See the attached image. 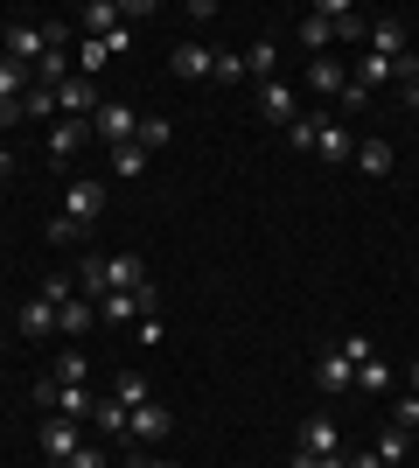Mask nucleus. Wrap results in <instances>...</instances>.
<instances>
[{
  "mask_svg": "<svg viewBox=\"0 0 419 468\" xmlns=\"http://www.w3.org/2000/svg\"><path fill=\"white\" fill-rule=\"evenodd\" d=\"M300 454H342L336 420H308V427H300Z\"/></svg>",
  "mask_w": 419,
  "mask_h": 468,
  "instance_id": "nucleus-16",
  "label": "nucleus"
},
{
  "mask_svg": "<svg viewBox=\"0 0 419 468\" xmlns=\"http://www.w3.org/2000/svg\"><path fill=\"white\" fill-rule=\"evenodd\" d=\"M84 448V420H63V412H57V420H42V454H49V462H70V454H78Z\"/></svg>",
  "mask_w": 419,
  "mask_h": 468,
  "instance_id": "nucleus-2",
  "label": "nucleus"
},
{
  "mask_svg": "<svg viewBox=\"0 0 419 468\" xmlns=\"http://www.w3.org/2000/svg\"><path fill=\"white\" fill-rule=\"evenodd\" d=\"M405 448H413V433L384 427V433H378V448H371V454H357L350 468H405Z\"/></svg>",
  "mask_w": 419,
  "mask_h": 468,
  "instance_id": "nucleus-4",
  "label": "nucleus"
},
{
  "mask_svg": "<svg viewBox=\"0 0 419 468\" xmlns=\"http://www.w3.org/2000/svg\"><path fill=\"white\" fill-rule=\"evenodd\" d=\"M140 468H175V462H140Z\"/></svg>",
  "mask_w": 419,
  "mask_h": 468,
  "instance_id": "nucleus-44",
  "label": "nucleus"
},
{
  "mask_svg": "<svg viewBox=\"0 0 419 468\" xmlns=\"http://www.w3.org/2000/svg\"><path fill=\"white\" fill-rule=\"evenodd\" d=\"M21 119H28V112H21V98H0V126H21Z\"/></svg>",
  "mask_w": 419,
  "mask_h": 468,
  "instance_id": "nucleus-40",
  "label": "nucleus"
},
{
  "mask_svg": "<svg viewBox=\"0 0 419 468\" xmlns=\"http://www.w3.org/2000/svg\"><path fill=\"white\" fill-rule=\"evenodd\" d=\"M28 84H36V70L15 57H0V98H28Z\"/></svg>",
  "mask_w": 419,
  "mask_h": 468,
  "instance_id": "nucleus-24",
  "label": "nucleus"
},
{
  "mask_svg": "<svg viewBox=\"0 0 419 468\" xmlns=\"http://www.w3.org/2000/svg\"><path fill=\"white\" fill-rule=\"evenodd\" d=\"M133 140H140V147H147V154H161V147L175 140V126H168V119L154 112V119H140V133H133Z\"/></svg>",
  "mask_w": 419,
  "mask_h": 468,
  "instance_id": "nucleus-26",
  "label": "nucleus"
},
{
  "mask_svg": "<svg viewBox=\"0 0 419 468\" xmlns=\"http://www.w3.org/2000/svg\"><path fill=\"white\" fill-rule=\"evenodd\" d=\"M15 176V147H0V182Z\"/></svg>",
  "mask_w": 419,
  "mask_h": 468,
  "instance_id": "nucleus-41",
  "label": "nucleus"
},
{
  "mask_svg": "<svg viewBox=\"0 0 419 468\" xmlns=\"http://www.w3.org/2000/svg\"><path fill=\"white\" fill-rule=\"evenodd\" d=\"M245 70H259V78L273 84V70H279V49H273V42H252V49H245Z\"/></svg>",
  "mask_w": 419,
  "mask_h": 468,
  "instance_id": "nucleus-30",
  "label": "nucleus"
},
{
  "mask_svg": "<svg viewBox=\"0 0 419 468\" xmlns=\"http://www.w3.org/2000/svg\"><path fill=\"white\" fill-rule=\"evenodd\" d=\"M99 63H105V42H99V36H84V49H78V70H84V78H91Z\"/></svg>",
  "mask_w": 419,
  "mask_h": 468,
  "instance_id": "nucleus-38",
  "label": "nucleus"
},
{
  "mask_svg": "<svg viewBox=\"0 0 419 468\" xmlns=\"http://www.w3.org/2000/svg\"><path fill=\"white\" fill-rule=\"evenodd\" d=\"M392 161H399V154H392V140H357V168H363V176H392Z\"/></svg>",
  "mask_w": 419,
  "mask_h": 468,
  "instance_id": "nucleus-20",
  "label": "nucleus"
},
{
  "mask_svg": "<svg viewBox=\"0 0 419 468\" xmlns=\"http://www.w3.org/2000/svg\"><path fill=\"white\" fill-rule=\"evenodd\" d=\"M287 468H350V454H300L294 448V462H287Z\"/></svg>",
  "mask_w": 419,
  "mask_h": 468,
  "instance_id": "nucleus-36",
  "label": "nucleus"
},
{
  "mask_svg": "<svg viewBox=\"0 0 419 468\" xmlns=\"http://www.w3.org/2000/svg\"><path fill=\"white\" fill-rule=\"evenodd\" d=\"M78 287L99 301V293H105V259H84V266H78Z\"/></svg>",
  "mask_w": 419,
  "mask_h": 468,
  "instance_id": "nucleus-33",
  "label": "nucleus"
},
{
  "mask_svg": "<svg viewBox=\"0 0 419 468\" xmlns=\"http://www.w3.org/2000/svg\"><path fill=\"white\" fill-rule=\"evenodd\" d=\"M84 133H91L84 119H57V126H49V161H70L84 147Z\"/></svg>",
  "mask_w": 419,
  "mask_h": 468,
  "instance_id": "nucleus-14",
  "label": "nucleus"
},
{
  "mask_svg": "<svg viewBox=\"0 0 419 468\" xmlns=\"http://www.w3.org/2000/svg\"><path fill=\"white\" fill-rule=\"evenodd\" d=\"M112 399H120L126 412H140V406H154V391H147V378H140V371H120V378H112Z\"/></svg>",
  "mask_w": 419,
  "mask_h": 468,
  "instance_id": "nucleus-18",
  "label": "nucleus"
},
{
  "mask_svg": "<svg viewBox=\"0 0 419 468\" xmlns=\"http://www.w3.org/2000/svg\"><path fill=\"white\" fill-rule=\"evenodd\" d=\"M371 57H384V63L413 57V36H405V21H371Z\"/></svg>",
  "mask_w": 419,
  "mask_h": 468,
  "instance_id": "nucleus-6",
  "label": "nucleus"
},
{
  "mask_svg": "<svg viewBox=\"0 0 419 468\" xmlns=\"http://www.w3.org/2000/svg\"><path fill=\"white\" fill-rule=\"evenodd\" d=\"M63 78H70V49H49V57L36 63V84H49V91H57Z\"/></svg>",
  "mask_w": 419,
  "mask_h": 468,
  "instance_id": "nucleus-28",
  "label": "nucleus"
},
{
  "mask_svg": "<svg viewBox=\"0 0 419 468\" xmlns=\"http://www.w3.org/2000/svg\"><path fill=\"white\" fill-rule=\"evenodd\" d=\"M140 168H147V147H140V140L112 147V176H140Z\"/></svg>",
  "mask_w": 419,
  "mask_h": 468,
  "instance_id": "nucleus-31",
  "label": "nucleus"
},
{
  "mask_svg": "<svg viewBox=\"0 0 419 468\" xmlns=\"http://www.w3.org/2000/svg\"><path fill=\"white\" fill-rule=\"evenodd\" d=\"M210 78H217V84H238L245 78V57H238V49H224V57L210 63Z\"/></svg>",
  "mask_w": 419,
  "mask_h": 468,
  "instance_id": "nucleus-32",
  "label": "nucleus"
},
{
  "mask_svg": "<svg viewBox=\"0 0 419 468\" xmlns=\"http://www.w3.org/2000/svg\"><path fill=\"white\" fill-rule=\"evenodd\" d=\"M15 329H21V335H49V329H57V301H49V293H36V301H21Z\"/></svg>",
  "mask_w": 419,
  "mask_h": 468,
  "instance_id": "nucleus-12",
  "label": "nucleus"
},
{
  "mask_svg": "<svg viewBox=\"0 0 419 468\" xmlns=\"http://www.w3.org/2000/svg\"><path fill=\"white\" fill-rule=\"evenodd\" d=\"M91 420H99V441H126V427H133V412H126L112 391H105L99 406H91Z\"/></svg>",
  "mask_w": 419,
  "mask_h": 468,
  "instance_id": "nucleus-13",
  "label": "nucleus"
},
{
  "mask_svg": "<svg viewBox=\"0 0 419 468\" xmlns=\"http://www.w3.org/2000/svg\"><path fill=\"white\" fill-rule=\"evenodd\" d=\"M133 335H140V343H161L168 329H161V314H140V322H133Z\"/></svg>",
  "mask_w": 419,
  "mask_h": 468,
  "instance_id": "nucleus-39",
  "label": "nucleus"
},
{
  "mask_svg": "<svg viewBox=\"0 0 419 468\" xmlns=\"http://www.w3.org/2000/svg\"><path fill=\"white\" fill-rule=\"evenodd\" d=\"M315 385L321 391H350V385H357V364H350L342 350H321L315 356Z\"/></svg>",
  "mask_w": 419,
  "mask_h": 468,
  "instance_id": "nucleus-10",
  "label": "nucleus"
},
{
  "mask_svg": "<svg viewBox=\"0 0 419 468\" xmlns=\"http://www.w3.org/2000/svg\"><path fill=\"white\" fill-rule=\"evenodd\" d=\"M120 15H126L120 0H91L78 21H84V36H112V28H120Z\"/></svg>",
  "mask_w": 419,
  "mask_h": 468,
  "instance_id": "nucleus-19",
  "label": "nucleus"
},
{
  "mask_svg": "<svg viewBox=\"0 0 419 468\" xmlns=\"http://www.w3.org/2000/svg\"><path fill=\"white\" fill-rule=\"evenodd\" d=\"M336 350H342V356H350V364H371V356H378V350H371V335H342Z\"/></svg>",
  "mask_w": 419,
  "mask_h": 468,
  "instance_id": "nucleus-37",
  "label": "nucleus"
},
{
  "mask_svg": "<svg viewBox=\"0 0 419 468\" xmlns=\"http://www.w3.org/2000/svg\"><path fill=\"white\" fill-rule=\"evenodd\" d=\"M91 322H99V308H91V301H57V329H63V335H84Z\"/></svg>",
  "mask_w": 419,
  "mask_h": 468,
  "instance_id": "nucleus-21",
  "label": "nucleus"
},
{
  "mask_svg": "<svg viewBox=\"0 0 419 468\" xmlns=\"http://www.w3.org/2000/svg\"><path fill=\"white\" fill-rule=\"evenodd\" d=\"M405 105H413V112H419V78H405Z\"/></svg>",
  "mask_w": 419,
  "mask_h": 468,
  "instance_id": "nucleus-42",
  "label": "nucleus"
},
{
  "mask_svg": "<svg viewBox=\"0 0 419 468\" xmlns=\"http://www.w3.org/2000/svg\"><path fill=\"white\" fill-rule=\"evenodd\" d=\"M342 84H350V70H342L336 57H315V63H308V91H315V98H342Z\"/></svg>",
  "mask_w": 419,
  "mask_h": 468,
  "instance_id": "nucleus-11",
  "label": "nucleus"
},
{
  "mask_svg": "<svg viewBox=\"0 0 419 468\" xmlns=\"http://www.w3.org/2000/svg\"><path fill=\"white\" fill-rule=\"evenodd\" d=\"M21 112H28V119H49V126H57V119H63V105H57V91H49V84H28Z\"/></svg>",
  "mask_w": 419,
  "mask_h": 468,
  "instance_id": "nucleus-23",
  "label": "nucleus"
},
{
  "mask_svg": "<svg viewBox=\"0 0 419 468\" xmlns=\"http://www.w3.org/2000/svg\"><path fill=\"white\" fill-rule=\"evenodd\" d=\"M36 406H42V412H63V420H84V412L99 406V391H91V385H63V378L42 371V378H36Z\"/></svg>",
  "mask_w": 419,
  "mask_h": 468,
  "instance_id": "nucleus-1",
  "label": "nucleus"
},
{
  "mask_svg": "<svg viewBox=\"0 0 419 468\" xmlns=\"http://www.w3.org/2000/svg\"><path fill=\"white\" fill-rule=\"evenodd\" d=\"M57 105H63V119H91V112H99L91 78H63V84H57Z\"/></svg>",
  "mask_w": 419,
  "mask_h": 468,
  "instance_id": "nucleus-9",
  "label": "nucleus"
},
{
  "mask_svg": "<svg viewBox=\"0 0 419 468\" xmlns=\"http://www.w3.org/2000/svg\"><path fill=\"white\" fill-rule=\"evenodd\" d=\"M91 133H99L105 147H126V140L140 133V112L133 105H99V112H91Z\"/></svg>",
  "mask_w": 419,
  "mask_h": 468,
  "instance_id": "nucleus-3",
  "label": "nucleus"
},
{
  "mask_svg": "<svg viewBox=\"0 0 419 468\" xmlns=\"http://www.w3.org/2000/svg\"><path fill=\"white\" fill-rule=\"evenodd\" d=\"M357 385H363V391H392V371L371 356V364H357Z\"/></svg>",
  "mask_w": 419,
  "mask_h": 468,
  "instance_id": "nucleus-34",
  "label": "nucleus"
},
{
  "mask_svg": "<svg viewBox=\"0 0 419 468\" xmlns=\"http://www.w3.org/2000/svg\"><path fill=\"white\" fill-rule=\"evenodd\" d=\"M315 154H321V161H357V133H350L342 119H321V133H315Z\"/></svg>",
  "mask_w": 419,
  "mask_h": 468,
  "instance_id": "nucleus-7",
  "label": "nucleus"
},
{
  "mask_svg": "<svg viewBox=\"0 0 419 468\" xmlns=\"http://www.w3.org/2000/svg\"><path fill=\"white\" fill-rule=\"evenodd\" d=\"M168 63H175V78H210V63H217V57H210L203 42H175V57H168Z\"/></svg>",
  "mask_w": 419,
  "mask_h": 468,
  "instance_id": "nucleus-17",
  "label": "nucleus"
},
{
  "mask_svg": "<svg viewBox=\"0 0 419 468\" xmlns=\"http://www.w3.org/2000/svg\"><path fill=\"white\" fill-rule=\"evenodd\" d=\"M49 378H63V385H91V356H84V350H63L57 364H49Z\"/></svg>",
  "mask_w": 419,
  "mask_h": 468,
  "instance_id": "nucleus-25",
  "label": "nucleus"
},
{
  "mask_svg": "<svg viewBox=\"0 0 419 468\" xmlns=\"http://www.w3.org/2000/svg\"><path fill=\"white\" fill-rule=\"evenodd\" d=\"M405 385H413V391H419V356H413V371H405Z\"/></svg>",
  "mask_w": 419,
  "mask_h": 468,
  "instance_id": "nucleus-43",
  "label": "nucleus"
},
{
  "mask_svg": "<svg viewBox=\"0 0 419 468\" xmlns=\"http://www.w3.org/2000/svg\"><path fill=\"white\" fill-rule=\"evenodd\" d=\"M392 78H399V63L371 57V49H363V63H357V70H350V84H363V91H371V84H392Z\"/></svg>",
  "mask_w": 419,
  "mask_h": 468,
  "instance_id": "nucleus-22",
  "label": "nucleus"
},
{
  "mask_svg": "<svg viewBox=\"0 0 419 468\" xmlns=\"http://www.w3.org/2000/svg\"><path fill=\"white\" fill-rule=\"evenodd\" d=\"M392 427H399V433H419V391H399V399H392Z\"/></svg>",
  "mask_w": 419,
  "mask_h": 468,
  "instance_id": "nucleus-29",
  "label": "nucleus"
},
{
  "mask_svg": "<svg viewBox=\"0 0 419 468\" xmlns=\"http://www.w3.org/2000/svg\"><path fill=\"white\" fill-rule=\"evenodd\" d=\"M315 133H321V112H300L294 126H287V147H300V154H315Z\"/></svg>",
  "mask_w": 419,
  "mask_h": 468,
  "instance_id": "nucleus-27",
  "label": "nucleus"
},
{
  "mask_svg": "<svg viewBox=\"0 0 419 468\" xmlns=\"http://www.w3.org/2000/svg\"><path fill=\"white\" fill-rule=\"evenodd\" d=\"M259 119H266V126H279V133H287V126H294V119H300L294 91H287V84H266V91H259Z\"/></svg>",
  "mask_w": 419,
  "mask_h": 468,
  "instance_id": "nucleus-8",
  "label": "nucleus"
},
{
  "mask_svg": "<svg viewBox=\"0 0 419 468\" xmlns=\"http://www.w3.org/2000/svg\"><path fill=\"white\" fill-rule=\"evenodd\" d=\"M63 468H105V441H84V448L70 454V462H63Z\"/></svg>",
  "mask_w": 419,
  "mask_h": 468,
  "instance_id": "nucleus-35",
  "label": "nucleus"
},
{
  "mask_svg": "<svg viewBox=\"0 0 419 468\" xmlns=\"http://www.w3.org/2000/svg\"><path fill=\"white\" fill-rule=\"evenodd\" d=\"M168 427H175V412H168V406H140L133 427H126V441H161Z\"/></svg>",
  "mask_w": 419,
  "mask_h": 468,
  "instance_id": "nucleus-15",
  "label": "nucleus"
},
{
  "mask_svg": "<svg viewBox=\"0 0 419 468\" xmlns=\"http://www.w3.org/2000/svg\"><path fill=\"white\" fill-rule=\"evenodd\" d=\"M99 210H105V189H99V182H70V189H63V217H70L78 231H84Z\"/></svg>",
  "mask_w": 419,
  "mask_h": 468,
  "instance_id": "nucleus-5",
  "label": "nucleus"
}]
</instances>
